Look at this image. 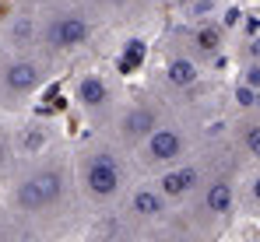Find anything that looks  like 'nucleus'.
<instances>
[{
	"label": "nucleus",
	"instance_id": "obj_5",
	"mask_svg": "<svg viewBox=\"0 0 260 242\" xmlns=\"http://www.w3.org/2000/svg\"><path fill=\"white\" fill-rule=\"evenodd\" d=\"M43 78V71L32 63V60H18V63H11L7 71H4V84H7V91H14V95H25V91H32L36 84Z\"/></svg>",
	"mask_w": 260,
	"mask_h": 242
},
{
	"label": "nucleus",
	"instance_id": "obj_16",
	"mask_svg": "<svg viewBox=\"0 0 260 242\" xmlns=\"http://www.w3.org/2000/svg\"><path fill=\"white\" fill-rule=\"evenodd\" d=\"M239 102H243V106H253V91H250V88H239Z\"/></svg>",
	"mask_w": 260,
	"mask_h": 242
},
{
	"label": "nucleus",
	"instance_id": "obj_8",
	"mask_svg": "<svg viewBox=\"0 0 260 242\" xmlns=\"http://www.w3.org/2000/svg\"><path fill=\"white\" fill-rule=\"evenodd\" d=\"M166 211V193L162 190H137L134 193V214L137 218H158Z\"/></svg>",
	"mask_w": 260,
	"mask_h": 242
},
{
	"label": "nucleus",
	"instance_id": "obj_14",
	"mask_svg": "<svg viewBox=\"0 0 260 242\" xmlns=\"http://www.w3.org/2000/svg\"><path fill=\"white\" fill-rule=\"evenodd\" d=\"M11 36H14V39H28V36H32V21H28V18H18V21L11 25Z\"/></svg>",
	"mask_w": 260,
	"mask_h": 242
},
{
	"label": "nucleus",
	"instance_id": "obj_19",
	"mask_svg": "<svg viewBox=\"0 0 260 242\" xmlns=\"http://www.w3.org/2000/svg\"><path fill=\"white\" fill-rule=\"evenodd\" d=\"M0 158H4V144H0Z\"/></svg>",
	"mask_w": 260,
	"mask_h": 242
},
{
	"label": "nucleus",
	"instance_id": "obj_12",
	"mask_svg": "<svg viewBox=\"0 0 260 242\" xmlns=\"http://www.w3.org/2000/svg\"><path fill=\"white\" fill-rule=\"evenodd\" d=\"M218 42H221V32H218V28H201V32H197V46H201L204 53H215Z\"/></svg>",
	"mask_w": 260,
	"mask_h": 242
},
{
	"label": "nucleus",
	"instance_id": "obj_3",
	"mask_svg": "<svg viewBox=\"0 0 260 242\" xmlns=\"http://www.w3.org/2000/svg\"><path fill=\"white\" fill-rule=\"evenodd\" d=\"M88 39V21L78 14H63L56 18L49 28H46V42L56 46V49H71V46H81Z\"/></svg>",
	"mask_w": 260,
	"mask_h": 242
},
{
	"label": "nucleus",
	"instance_id": "obj_17",
	"mask_svg": "<svg viewBox=\"0 0 260 242\" xmlns=\"http://www.w3.org/2000/svg\"><path fill=\"white\" fill-rule=\"evenodd\" d=\"M250 197H253V200L260 203V176H257V179H253V183H250Z\"/></svg>",
	"mask_w": 260,
	"mask_h": 242
},
{
	"label": "nucleus",
	"instance_id": "obj_4",
	"mask_svg": "<svg viewBox=\"0 0 260 242\" xmlns=\"http://www.w3.org/2000/svg\"><path fill=\"white\" fill-rule=\"evenodd\" d=\"M183 155V137L169 126H155V133L148 137V158L151 161H176Z\"/></svg>",
	"mask_w": 260,
	"mask_h": 242
},
{
	"label": "nucleus",
	"instance_id": "obj_7",
	"mask_svg": "<svg viewBox=\"0 0 260 242\" xmlns=\"http://www.w3.org/2000/svg\"><path fill=\"white\" fill-rule=\"evenodd\" d=\"M123 133L130 141H141V137H151L155 133V113L151 109H130L123 116Z\"/></svg>",
	"mask_w": 260,
	"mask_h": 242
},
{
	"label": "nucleus",
	"instance_id": "obj_1",
	"mask_svg": "<svg viewBox=\"0 0 260 242\" xmlns=\"http://www.w3.org/2000/svg\"><path fill=\"white\" fill-rule=\"evenodd\" d=\"M60 197V176L56 172H36L18 186V207L25 211H43Z\"/></svg>",
	"mask_w": 260,
	"mask_h": 242
},
{
	"label": "nucleus",
	"instance_id": "obj_6",
	"mask_svg": "<svg viewBox=\"0 0 260 242\" xmlns=\"http://www.w3.org/2000/svg\"><path fill=\"white\" fill-rule=\"evenodd\" d=\"M197 183H201V172H197L193 165H183V168H173V172H166V176H162L158 190H162L169 200H176V197H186Z\"/></svg>",
	"mask_w": 260,
	"mask_h": 242
},
{
	"label": "nucleus",
	"instance_id": "obj_15",
	"mask_svg": "<svg viewBox=\"0 0 260 242\" xmlns=\"http://www.w3.org/2000/svg\"><path fill=\"white\" fill-rule=\"evenodd\" d=\"M246 84H250V88H260V63H253V67L246 71Z\"/></svg>",
	"mask_w": 260,
	"mask_h": 242
},
{
	"label": "nucleus",
	"instance_id": "obj_11",
	"mask_svg": "<svg viewBox=\"0 0 260 242\" xmlns=\"http://www.w3.org/2000/svg\"><path fill=\"white\" fill-rule=\"evenodd\" d=\"M106 95H109V88H106V81H102V78H85V81H81V88H78V98H81L85 106H102Z\"/></svg>",
	"mask_w": 260,
	"mask_h": 242
},
{
	"label": "nucleus",
	"instance_id": "obj_13",
	"mask_svg": "<svg viewBox=\"0 0 260 242\" xmlns=\"http://www.w3.org/2000/svg\"><path fill=\"white\" fill-rule=\"evenodd\" d=\"M246 148H250V155H253V158H260V123L246 126Z\"/></svg>",
	"mask_w": 260,
	"mask_h": 242
},
{
	"label": "nucleus",
	"instance_id": "obj_2",
	"mask_svg": "<svg viewBox=\"0 0 260 242\" xmlns=\"http://www.w3.org/2000/svg\"><path fill=\"white\" fill-rule=\"evenodd\" d=\"M85 186L91 197H113L120 190V168L113 165L109 155H99V158L88 161L85 168Z\"/></svg>",
	"mask_w": 260,
	"mask_h": 242
},
{
	"label": "nucleus",
	"instance_id": "obj_18",
	"mask_svg": "<svg viewBox=\"0 0 260 242\" xmlns=\"http://www.w3.org/2000/svg\"><path fill=\"white\" fill-rule=\"evenodd\" d=\"M253 56H257V60H260V39L253 42Z\"/></svg>",
	"mask_w": 260,
	"mask_h": 242
},
{
	"label": "nucleus",
	"instance_id": "obj_9",
	"mask_svg": "<svg viewBox=\"0 0 260 242\" xmlns=\"http://www.w3.org/2000/svg\"><path fill=\"white\" fill-rule=\"evenodd\" d=\"M166 74H169V81H173L176 88H190V84L197 81V63H193V60H186V56H176Z\"/></svg>",
	"mask_w": 260,
	"mask_h": 242
},
{
	"label": "nucleus",
	"instance_id": "obj_10",
	"mask_svg": "<svg viewBox=\"0 0 260 242\" xmlns=\"http://www.w3.org/2000/svg\"><path fill=\"white\" fill-rule=\"evenodd\" d=\"M204 203H208L211 214H225V211L232 207V186H229V183H215V186H208Z\"/></svg>",
	"mask_w": 260,
	"mask_h": 242
}]
</instances>
